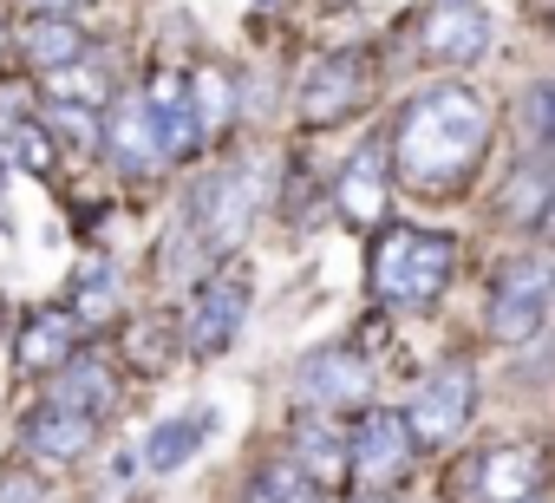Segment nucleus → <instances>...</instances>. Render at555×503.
<instances>
[{
	"label": "nucleus",
	"instance_id": "obj_33",
	"mask_svg": "<svg viewBox=\"0 0 555 503\" xmlns=\"http://www.w3.org/2000/svg\"><path fill=\"white\" fill-rule=\"evenodd\" d=\"M353 503H392V496H373V490H366V496H353Z\"/></svg>",
	"mask_w": 555,
	"mask_h": 503
},
{
	"label": "nucleus",
	"instance_id": "obj_5",
	"mask_svg": "<svg viewBox=\"0 0 555 503\" xmlns=\"http://www.w3.org/2000/svg\"><path fill=\"white\" fill-rule=\"evenodd\" d=\"M373 99V53L366 47H347V53H327L314 60V73L301 79V125H340L353 118L360 105Z\"/></svg>",
	"mask_w": 555,
	"mask_h": 503
},
{
	"label": "nucleus",
	"instance_id": "obj_13",
	"mask_svg": "<svg viewBox=\"0 0 555 503\" xmlns=\"http://www.w3.org/2000/svg\"><path fill=\"white\" fill-rule=\"evenodd\" d=\"M79 340H86V327H79L73 308H34L21 321L14 360H21V373H66L79 360Z\"/></svg>",
	"mask_w": 555,
	"mask_h": 503
},
{
	"label": "nucleus",
	"instance_id": "obj_14",
	"mask_svg": "<svg viewBox=\"0 0 555 503\" xmlns=\"http://www.w3.org/2000/svg\"><path fill=\"white\" fill-rule=\"evenodd\" d=\"M548 477V457L535 444H490L477 457V496L483 503H535Z\"/></svg>",
	"mask_w": 555,
	"mask_h": 503
},
{
	"label": "nucleus",
	"instance_id": "obj_27",
	"mask_svg": "<svg viewBox=\"0 0 555 503\" xmlns=\"http://www.w3.org/2000/svg\"><path fill=\"white\" fill-rule=\"evenodd\" d=\"M190 86H196V112H203V138H216L229 118H235V79L229 73H216V66H203V73H190Z\"/></svg>",
	"mask_w": 555,
	"mask_h": 503
},
{
	"label": "nucleus",
	"instance_id": "obj_9",
	"mask_svg": "<svg viewBox=\"0 0 555 503\" xmlns=\"http://www.w3.org/2000/svg\"><path fill=\"white\" fill-rule=\"evenodd\" d=\"M412 451H418L412 418H399V412H386V405H373V412L353 425V477H360L373 496H386V490L412 470Z\"/></svg>",
	"mask_w": 555,
	"mask_h": 503
},
{
	"label": "nucleus",
	"instance_id": "obj_19",
	"mask_svg": "<svg viewBox=\"0 0 555 503\" xmlns=\"http://www.w3.org/2000/svg\"><path fill=\"white\" fill-rule=\"evenodd\" d=\"M21 53H27V66H40V73H66V66L86 60V27H79L73 14H34V21L21 27Z\"/></svg>",
	"mask_w": 555,
	"mask_h": 503
},
{
	"label": "nucleus",
	"instance_id": "obj_10",
	"mask_svg": "<svg viewBox=\"0 0 555 503\" xmlns=\"http://www.w3.org/2000/svg\"><path fill=\"white\" fill-rule=\"evenodd\" d=\"M334 203H340V216L360 222V229H379V222H386V209H392V144H386V138H366V144L340 164Z\"/></svg>",
	"mask_w": 555,
	"mask_h": 503
},
{
	"label": "nucleus",
	"instance_id": "obj_32",
	"mask_svg": "<svg viewBox=\"0 0 555 503\" xmlns=\"http://www.w3.org/2000/svg\"><path fill=\"white\" fill-rule=\"evenodd\" d=\"M21 8H27V14H73L79 0H21Z\"/></svg>",
	"mask_w": 555,
	"mask_h": 503
},
{
	"label": "nucleus",
	"instance_id": "obj_22",
	"mask_svg": "<svg viewBox=\"0 0 555 503\" xmlns=\"http://www.w3.org/2000/svg\"><path fill=\"white\" fill-rule=\"evenodd\" d=\"M242 503H327V490L301 470V464H288V457H274V464H261L255 477H248V490H242Z\"/></svg>",
	"mask_w": 555,
	"mask_h": 503
},
{
	"label": "nucleus",
	"instance_id": "obj_30",
	"mask_svg": "<svg viewBox=\"0 0 555 503\" xmlns=\"http://www.w3.org/2000/svg\"><path fill=\"white\" fill-rule=\"evenodd\" d=\"M40 92H47V99H73V105H99L105 79H99V66H66V73H47Z\"/></svg>",
	"mask_w": 555,
	"mask_h": 503
},
{
	"label": "nucleus",
	"instance_id": "obj_24",
	"mask_svg": "<svg viewBox=\"0 0 555 503\" xmlns=\"http://www.w3.org/2000/svg\"><path fill=\"white\" fill-rule=\"evenodd\" d=\"M73 314H79L86 334L105 327V321H118V269L112 262H86L73 275Z\"/></svg>",
	"mask_w": 555,
	"mask_h": 503
},
{
	"label": "nucleus",
	"instance_id": "obj_35",
	"mask_svg": "<svg viewBox=\"0 0 555 503\" xmlns=\"http://www.w3.org/2000/svg\"><path fill=\"white\" fill-rule=\"evenodd\" d=\"M334 8H347V0H334Z\"/></svg>",
	"mask_w": 555,
	"mask_h": 503
},
{
	"label": "nucleus",
	"instance_id": "obj_16",
	"mask_svg": "<svg viewBox=\"0 0 555 503\" xmlns=\"http://www.w3.org/2000/svg\"><path fill=\"white\" fill-rule=\"evenodd\" d=\"M144 99H151V112H157V131H164L170 164H177V157H196V151H203V112H196L190 73H157V79L144 86Z\"/></svg>",
	"mask_w": 555,
	"mask_h": 503
},
{
	"label": "nucleus",
	"instance_id": "obj_20",
	"mask_svg": "<svg viewBox=\"0 0 555 503\" xmlns=\"http://www.w3.org/2000/svg\"><path fill=\"white\" fill-rule=\"evenodd\" d=\"M53 405H73V412H86V418H105V412L118 405V366L99 360V353H79V360L60 373Z\"/></svg>",
	"mask_w": 555,
	"mask_h": 503
},
{
	"label": "nucleus",
	"instance_id": "obj_3",
	"mask_svg": "<svg viewBox=\"0 0 555 503\" xmlns=\"http://www.w3.org/2000/svg\"><path fill=\"white\" fill-rule=\"evenodd\" d=\"M555 321V256H516L490 275V334L503 347L535 340Z\"/></svg>",
	"mask_w": 555,
	"mask_h": 503
},
{
	"label": "nucleus",
	"instance_id": "obj_2",
	"mask_svg": "<svg viewBox=\"0 0 555 503\" xmlns=\"http://www.w3.org/2000/svg\"><path fill=\"white\" fill-rule=\"evenodd\" d=\"M366 269H373V295L386 308H412V314L438 308L444 288H451V275H457V235L392 222V229H379Z\"/></svg>",
	"mask_w": 555,
	"mask_h": 503
},
{
	"label": "nucleus",
	"instance_id": "obj_34",
	"mask_svg": "<svg viewBox=\"0 0 555 503\" xmlns=\"http://www.w3.org/2000/svg\"><path fill=\"white\" fill-rule=\"evenodd\" d=\"M0 53H8V27H0Z\"/></svg>",
	"mask_w": 555,
	"mask_h": 503
},
{
	"label": "nucleus",
	"instance_id": "obj_21",
	"mask_svg": "<svg viewBox=\"0 0 555 503\" xmlns=\"http://www.w3.org/2000/svg\"><path fill=\"white\" fill-rule=\"evenodd\" d=\"M548 209H555V157H529L503 190V216L522 222V229H542Z\"/></svg>",
	"mask_w": 555,
	"mask_h": 503
},
{
	"label": "nucleus",
	"instance_id": "obj_36",
	"mask_svg": "<svg viewBox=\"0 0 555 503\" xmlns=\"http://www.w3.org/2000/svg\"><path fill=\"white\" fill-rule=\"evenodd\" d=\"M535 503H548V496H535Z\"/></svg>",
	"mask_w": 555,
	"mask_h": 503
},
{
	"label": "nucleus",
	"instance_id": "obj_1",
	"mask_svg": "<svg viewBox=\"0 0 555 503\" xmlns=\"http://www.w3.org/2000/svg\"><path fill=\"white\" fill-rule=\"evenodd\" d=\"M490 151V112L470 86L418 92L392 125V170L412 196H457Z\"/></svg>",
	"mask_w": 555,
	"mask_h": 503
},
{
	"label": "nucleus",
	"instance_id": "obj_29",
	"mask_svg": "<svg viewBox=\"0 0 555 503\" xmlns=\"http://www.w3.org/2000/svg\"><path fill=\"white\" fill-rule=\"evenodd\" d=\"M522 131H529L535 157H555V86L548 79H535L522 92Z\"/></svg>",
	"mask_w": 555,
	"mask_h": 503
},
{
	"label": "nucleus",
	"instance_id": "obj_8",
	"mask_svg": "<svg viewBox=\"0 0 555 503\" xmlns=\"http://www.w3.org/2000/svg\"><path fill=\"white\" fill-rule=\"evenodd\" d=\"M470 405H477V366L470 360H444L425 386H418V399H412V438L418 444H451L464 425H470Z\"/></svg>",
	"mask_w": 555,
	"mask_h": 503
},
{
	"label": "nucleus",
	"instance_id": "obj_23",
	"mask_svg": "<svg viewBox=\"0 0 555 503\" xmlns=\"http://www.w3.org/2000/svg\"><path fill=\"white\" fill-rule=\"evenodd\" d=\"M216 418L209 412H190V418H164L151 438H144V464L151 470H183L190 457H196V444H203V431H209Z\"/></svg>",
	"mask_w": 555,
	"mask_h": 503
},
{
	"label": "nucleus",
	"instance_id": "obj_12",
	"mask_svg": "<svg viewBox=\"0 0 555 503\" xmlns=\"http://www.w3.org/2000/svg\"><path fill=\"white\" fill-rule=\"evenodd\" d=\"M105 157H112L118 177H151V170L170 164L164 131H157V112H151L144 92L138 99H118V112L105 118Z\"/></svg>",
	"mask_w": 555,
	"mask_h": 503
},
{
	"label": "nucleus",
	"instance_id": "obj_7",
	"mask_svg": "<svg viewBox=\"0 0 555 503\" xmlns=\"http://www.w3.org/2000/svg\"><path fill=\"white\" fill-rule=\"evenodd\" d=\"M373 392V366L360 347H314L295 360V399L301 412H340Z\"/></svg>",
	"mask_w": 555,
	"mask_h": 503
},
{
	"label": "nucleus",
	"instance_id": "obj_6",
	"mask_svg": "<svg viewBox=\"0 0 555 503\" xmlns=\"http://www.w3.org/2000/svg\"><path fill=\"white\" fill-rule=\"evenodd\" d=\"M248 301H255L248 269H222V275H209V282L196 288V301H190V327H183L190 353H196V360L229 353V340H235L242 321H248Z\"/></svg>",
	"mask_w": 555,
	"mask_h": 503
},
{
	"label": "nucleus",
	"instance_id": "obj_11",
	"mask_svg": "<svg viewBox=\"0 0 555 503\" xmlns=\"http://www.w3.org/2000/svg\"><path fill=\"white\" fill-rule=\"evenodd\" d=\"M288 464H301L321 490L353 477V431H340V412H295L288 425Z\"/></svg>",
	"mask_w": 555,
	"mask_h": 503
},
{
	"label": "nucleus",
	"instance_id": "obj_26",
	"mask_svg": "<svg viewBox=\"0 0 555 503\" xmlns=\"http://www.w3.org/2000/svg\"><path fill=\"white\" fill-rule=\"evenodd\" d=\"M0 151H8L21 170L47 177L53 170V144H47V125L40 118H14V125H0Z\"/></svg>",
	"mask_w": 555,
	"mask_h": 503
},
{
	"label": "nucleus",
	"instance_id": "obj_28",
	"mask_svg": "<svg viewBox=\"0 0 555 503\" xmlns=\"http://www.w3.org/2000/svg\"><path fill=\"white\" fill-rule=\"evenodd\" d=\"M170 334H177L170 321H131V340H125L131 366H138V373H164V366H170V353H177V347H170Z\"/></svg>",
	"mask_w": 555,
	"mask_h": 503
},
{
	"label": "nucleus",
	"instance_id": "obj_18",
	"mask_svg": "<svg viewBox=\"0 0 555 503\" xmlns=\"http://www.w3.org/2000/svg\"><path fill=\"white\" fill-rule=\"evenodd\" d=\"M209 262H216L209 235L177 209V222H170L164 242H157V282H164V288H196V282L209 275Z\"/></svg>",
	"mask_w": 555,
	"mask_h": 503
},
{
	"label": "nucleus",
	"instance_id": "obj_31",
	"mask_svg": "<svg viewBox=\"0 0 555 503\" xmlns=\"http://www.w3.org/2000/svg\"><path fill=\"white\" fill-rule=\"evenodd\" d=\"M0 503H53V490H47V477L14 464V470H0Z\"/></svg>",
	"mask_w": 555,
	"mask_h": 503
},
{
	"label": "nucleus",
	"instance_id": "obj_25",
	"mask_svg": "<svg viewBox=\"0 0 555 503\" xmlns=\"http://www.w3.org/2000/svg\"><path fill=\"white\" fill-rule=\"evenodd\" d=\"M40 125H53V131H60V144H73L79 157H92V151H105V118H99V105H73V99H47V105H40Z\"/></svg>",
	"mask_w": 555,
	"mask_h": 503
},
{
	"label": "nucleus",
	"instance_id": "obj_17",
	"mask_svg": "<svg viewBox=\"0 0 555 503\" xmlns=\"http://www.w3.org/2000/svg\"><path fill=\"white\" fill-rule=\"evenodd\" d=\"M483 47H490V21L470 0H444L425 27V60H438V66H470V60H483Z\"/></svg>",
	"mask_w": 555,
	"mask_h": 503
},
{
	"label": "nucleus",
	"instance_id": "obj_15",
	"mask_svg": "<svg viewBox=\"0 0 555 503\" xmlns=\"http://www.w3.org/2000/svg\"><path fill=\"white\" fill-rule=\"evenodd\" d=\"M92 438H99V418H86V412H73V405H53V399L21 418L27 457H47V464H79V457L92 451Z\"/></svg>",
	"mask_w": 555,
	"mask_h": 503
},
{
	"label": "nucleus",
	"instance_id": "obj_4",
	"mask_svg": "<svg viewBox=\"0 0 555 503\" xmlns=\"http://www.w3.org/2000/svg\"><path fill=\"white\" fill-rule=\"evenodd\" d=\"M255 196H261V183H248V170H242V164H229V170H209V177H196V183H190L183 216L209 235L216 256H229V248L248 235V222H255Z\"/></svg>",
	"mask_w": 555,
	"mask_h": 503
}]
</instances>
